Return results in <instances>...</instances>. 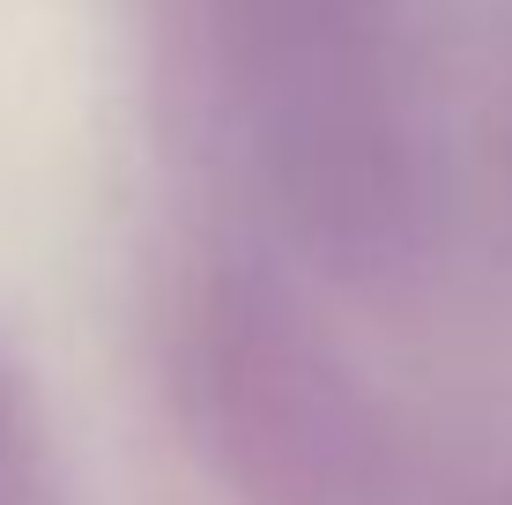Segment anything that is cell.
Here are the masks:
<instances>
[{"instance_id":"obj_1","label":"cell","mask_w":512,"mask_h":505,"mask_svg":"<svg viewBox=\"0 0 512 505\" xmlns=\"http://www.w3.org/2000/svg\"><path fill=\"white\" fill-rule=\"evenodd\" d=\"M245 164L334 275H386L423 231V134L394 0H201Z\"/></svg>"},{"instance_id":"obj_2","label":"cell","mask_w":512,"mask_h":505,"mask_svg":"<svg viewBox=\"0 0 512 505\" xmlns=\"http://www.w3.org/2000/svg\"><path fill=\"white\" fill-rule=\"evenodd\" d=\"M171 394L238 505H394L372 394L268 268L231 260L186 283Z\"/></svg>"},{"instance_id":"obj_3","label":"cell","mask_w":512,"mask_h":505,"mask_svg":"<svg viewBox=\"0 0 512 505\" xmlns=\"http://www.w3.org/2000/svg\"><path fill=\"white\" fill-rule=\"evenodd\" d=\"M0 505H45V468H38V439L30 416L0 379Z\"/></svg>"}]
</instances>
